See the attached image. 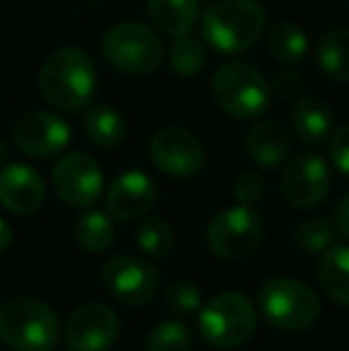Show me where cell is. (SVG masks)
Here are the masks:
<instances>
[{
  "instance_id": "1",
  "label": "cell",
  "mask_w": 349,
  "mask_h": 351,
  "mask_svg": "<svg viewBox=\"0 0 349 351\" xmlns=\"http://www.w3.org/2000/svg\"><path fill=\"white\" fill-rule=\"evenodd\" d=\"M98 72L91 56L82 48L65 46L53 51L38 72V91L48 106L62 112H80L93 101Z\"/></svg>"
},
{
  "instance_id": "2",
  "label": "cell",
  "mask_w": 349,
  "mask_h": 351,
  "mask_svg": "<svg viewBox=\"0 0 349 351\" xmlns=\"http://www.w3.org/2000/svg\"><path fill=\"white\" fill-rule=\"evenodd\" d=\"M201 32L218 53L239 56L263 36L265 12L256 0H220L206 10Z\"/></svg>"
},
{
  "instance_id": "3",
  "label": "cell",
  "mask_w": 349,
  "mask_h": 351,
  "mask_svg": "<svg viewBox=\"0 0 349 351\" xmlns=\"http://www.w3.org/2000/svg\"><path fill=\"white\" fill-rule=\"evenodd\" d=\"M58 337V315L43 301L14 296L0 306V342L12 351H53Z\"/></svg>"
},
{
  "instance_id": "4",
  "label": "cell",
  "mask_w": 349,
  "mask_h": 351,
  "mask_svg": "<svg viewBox=\"0 0 349 351\" xmlns=\"http://www.w3.org/2000/svg\"><path fill=\"white\" fill-rule=\"evenodd\" d=\"M220 110L234 120L261 117L270 106V84L249 62H228L213 77L210 84Z\"/></svg>"
},
{
  "instance_id": "5",
  "label": "cell",
  "mask_w": 349,
  "mask_h": 351,
  "mask_svg": "<svg viewBox=\"0 0 349 351\" xmlns=\"http://www.w3.org/2000/svg\"><path fill=\"white\" fill-rule=\"evenodd\" d=\"M101 53L108 65L125 74H151L163 62L165 48L151 27L139 22H122L106 32Z\"/></svg>"
},
{
  "instance_id": "6",
  "label": "cell",
  "mask_w": 349,
  "mask_h": 351,
  "mask_svg": "<svg viewBox=\"0 0 349 351\" xmlns=\"http://www.w3.org/2000/svg\"><path fill=\"white\" fill-rule=\"evenodd\" d=\"M258 306L268 323L287 332L309 330L321 315V301L309 285L292 278H273L258 291Z\"/></svg>"
},
{
  "instance_id": "7",
  "label": "cell",
  "mask_w": 349,
  "mask_h": 351,
  "mask_svg": "<svg viewBox=\"0 0 349 351\" xmlns=\"http://www.w3.org/2000/svg\"><path fill=\"white\" fill-rule=\"evenodd\" d=\"M256 330V311L239 291H225L201 308L199 335L215 349H234L249 342Z\"/></svg>"
},
{
  "instance_id": "8",
  "label": "cell",
  "mask_w": 349,
  "mask_h": 351,
  "mask_svg": "<svg viewBox=\"0 0 349 351\" xmlns=\"http://www.w3.org/2000/svg\"><path fill=\"white\" fill-rule=\"evenodd\" d=\"M263 220L252 206L228 208L213 217L206 232L208 249L223 261H239L252 256L263 241Z\"/></svg>"
},
{
  "instance_id": "9",
  "label": "cell",
  "mask_w": 349,
  "mask_h": 351,
  "mask_svg": "<svg viewBox=\"0 0 349 351\" xmlns=\"http://www.w3.org/2000/svg\"><path fill=\"white\" fill-rule=\"evenodd\" d=\"M151 162L158 167L163 175L186 180L204 170L206 153L196 134L182 127H165L156 132L149 143Z\"/></svg>"
},
{
  "instance_id": "10",
  "label": "cell",
  "mask_w": 349,
  "mask_h": 351,
  "mask_svg": "<svg viewBox=\"0 0 349 351\" xmlns=\"http://www.w3.org/2000/svg\"><path fill=\"white\" fill-rule=\"evenodd\" d=\"M53 189L72 208H88L103 189V170L88 153H67L53 165Z\"/></svg>"
},
{
  "instance_id": "11",
  "label": "cell",
  "mask_w": 349,
  "mask_h": 351,
  "mask_svg": "<svg viewBox=\"0 0 349 351\" xmlns=\"http://www.w3.org/2000/svg\"><path fill=\"white\" fill-rule=\"evenodd\" d=\"M101 282L110 296L127 306H144L156 296L158 270L149 261L117 256L110 258L101 270Z\"/></svg>"
},
{
  "instance_id": "12",
  "label": "cell",
  "mask_w": 349,
  "mask_h": 351,
  "mask_svg": "<svg viewBox=\"0 0 349 351\" xmlns=\"http://www.w3.org/2000/svg\"><path fill=\"white\" fill-rule=\"evenodd\" d=\"M282 196L294 208H313L330 191V170L318 153H299L289 160L280 182Z\"/></svg>"
},
{
  "instance_id": "13",
  "label": "cell",
  "mask_w": 349,
  "mask_h": 351,
  "mask_svg": "<svg viewBox=\"0 0 349 351\" xmlns=\"http://www.w3.org/2000/svg\"><path fill=\"white\" fill-rule=\"evenodd\" d=\"M120 335V320L106 304H84L67 318L65 342L70 351H108Z\"/></svg>"
},
{
  "instance_id": "14",
  "label": "cell",
  "mask_w": 349,
  "mask_h": 351,
  "mask_svg": "<svg viewBox=\"0 0 349 351\" xmlns=\"http://www.w3.org/2000/svg\"><path fill=\"white\" fill-rule=\"evenodd\" d=\"M72 141V130L60 115L48 110H32L14 125V143L32 158L58 156Z\"/></svg>"
},
{
  "instance_id": "15",
  "label": "cell",
  "mask_w": 349,
  "mask_h": 351,
  "mask_svg": "<svg viewBox=\"0 0 349 351\" xmlns=\"http://www.w3.org/2000/svg\"><path fill=\"white\" fill-rule=\"evenodd\" d=\"M156 196H158V189H156L154 180L141 170H130L122 172L110 184L106 194V206L110 217L130 222L146 215L156 204Z\"/></svg>"
},
{
  "instance_id": "16",
  "label": "cell",
  "mask_w": 349,
  "mask_h": 351,
  "mask_svg": "<svg viewBox=\"0 0 349 351\" xmlns=\"http://www.w3.org/2000/svg\"><path fill=\"white\" fill-rule=\"evenodd\" d=\"M46 199V184L34 167L24 162H10L0 170V204L14 215H29L41 208Z\"/></svg>"
},
{
  "instance_id": "17",
  "label": "cell",
  "mask_w": 349,
  "mask_h": 351,
  "mask_svg": "<svg viewBox=\"0 0 349 351\" xmlns=\"http://www.w3.org/2000/svg\"><path fill=\"white\" fill-rule=\"evenodd\" d=\"M247 153L252 156L254 162L261 167H278L287 160L289 151H292V141L289 134L280 122L263 120L256 122L252 130L247 132Z\"/></svg>"
},
{
  "instance_id": "18",
  "label": "cell",
  "mask_w": 349,
  "mask_h": 351,
  "mask_svg": "<svg viewBox=\"0 0 349 351\" xmlns=\"http://www.w3.org/2000/svg\"><path fill=\"white\" fill-rule=\"evenodd\" d=\"M294 134L304 143H323L333 132V108L323 98H299L292 108Z\"/></svg>"
},
{
  "instance_id": "19",
  "label": "cell",
  "mask_w": 349,
  "mask_h": 351,
  "mask_svg": "<svg viewBox=\"0 0 349 351\" xmlns=\"http://www.w3.org/2000/svg\"><path fill=\"white\" fill-rule=\"evenodd\" d=\"M149 17L168 36H184L199 19V0H149Z\"/></svg>"
},
{
  "instance_id": "20",
  "label": "cell",
  "mask_w": 349,
  "mask_h": 351,
  "mask_svg": "<svg viewBox=\"0 0 349 351\" xmlns=\"http://www.w3.org/2000/svg\"><path fill=\"white\" fill-rule=\"evenodd\" d=\"M318 282L328 299L340 306H349V246L326 249L318 263Z\"/></svg>"
},
{
  "instance_id": "21",
  "label": "cell",
  "mask_w": 349,
  "mask_h": 351,
  "mask_svg": "<svg viewBox=\"0 0 349 351\" xmlns=\"http://www.w3.org/2000/svg\"><path fill=\"white\" fill-rule=\"evenodd\" d=\"M84 132L93 146L110 151V148H117L125 141L127 125H125V117L117 110H112L108 106H98L86 112Z\"/></svg>"
},
{
  "instance_id": "22",
  "label": "cell",
  "mask_w": 349,
  "mask_h": 351,
  "mask_svg": "<svg viewBox=\"0 0 349 351\" xmlns=\"http://www.w3.org/2000/svg\"><path fill=\"white\" fill-rule=\"evenodd\" d=\"M268 53L280 62L299 65L309 53V36L299 24L280 22L268 34Z\"/></svg>"
},
{
  "instance_id": "23",
  "label": "cell",
  "mask_w": 349,
  "mask_h": 351,
  "mask_svg": "<svg viewBox=\"0 0 349 351\" xmlns=\"http://www.w3.org/2000/svg\"><path fill=\"white\" fill-rule=\"evenodd\" d=\"M318 65L333 82L349 84V29H335L321 38Z\"/></svg>"
},
{
  "instance_id": "24",
  "label": "cell",
  "mask_w": 349,
  "mask_h": 351,
  "mask_svg": "<svg viewBox=\"0 0 349 351\" xmlns=\"http://www.w3.org/2000/svg\"><path fill=\"white\" fill-rule=\"evenodd\" d=\"M75 237H77V241H80L82 249L91 251V254H101V251H106L112 246L115 227H112L110 217H108L106 213L86 210L77 217Z\"/></svg>"
},
{
  "instance_id": "25",
  "label": "cell",
  "mask_w": 349,
  "mask_h": 351,
  "mask_svg": "<svg viewBox=\"0 0 349 351\" xmlns=\"http://www.w3.org/2000/svg\"><path fill=\"white\" fill-rule=\"evenodd\" d=\"M136 244H139V249L144 251L149 258L160 261L173 251L175 232L165 217H160V215L146 217V220H141L139 227H136Z\"/></svg>"
},
{
  "instance_id": "26",
  "label": "cell",
  "mask_w": 349,
  "mask_h": 351,
  "mask_svg": "<svg viewBox=\"0 0 349 351\" xmlns=\"http://www.w3.org/2000/svg\"><path fill=\"white\" fill-rule=\"evenodd\" d=\"M168 60L173 72L180 77H194L204 70L206 65V51L194 36L184 34V36H175L173 46L168 51Z\"/></svg>"
},
{
  "instance_id": "27",
  "label": "cell",
  "mask_w": 349,
  "mask_h": 351,
  "mask_svg": "<svg viewBox=\"0 0 349 351\" xmlns=\"http://www.w3.org/2000/svg\"><path fill=\"white\" fill-rule=\"evenodd\" d=\"M191 347H194V335L182 320H165L156 325L146 342L149 351H191Z\"/></svg>"
},
{
  "instance_id": "28",
  "label": "cell",
  "mask_w": 349,
  "mask_h": 351,
  "mask_svg": "<svg viewBox=\"0 0 349 351\" xmlns=\"http://www.w3.org/2000/svg\"><path fill=\"white\" fill-rule=\"evenodd\" d=\"M294 244L304 251H326L335 241V227L323 217H311L294 227Z\"/></svg>"
},
{
  "instance_id": "29",
  "label": "cell",
  "mask_w": 349,
  "mask_h": 351,
  "mask_svg": "<svg viewBox=\"0 0 349 351\" xmlns=\"http://www.w3.org/2000/svg\"><path fill=\"white\" fill-rule=\"evenodd\" d=\"M165 306L175 313H194L201 306V294L191 282L175 280L165 287Z\"/></svg>"
},
{
  "instance_id": "30",
  "label": "cell",
  "mask_w": 349,
  "mask_h": 351,
  "mask_svg": "<svg viewBox=\"0 0 349 351\" xmlns=\"http://www.w3.org/2000/svg\"><path fill=\"white\" fill-rule=\"evenodd\" d=\"M304 91V79L302 74L292 70H282L273 77L270 82V96H275L278 101H297Z\"/></svg>"
},
{
  "instance_id": "31",
  "label": "cell",
  "mask_w": 349,
  "mask_h": 351,
  "mask_svg": "<svg viewBox=\"0 0 349 351\" xmlns=\"http://www.w3.org/2000/svg\"><path fill=\"white\" fill-rule=\"evenodd\" d=\"M263 191H265V184H263V177L258 172H242L234 182V196L242 206H254L263 199Z\"/></svg>"
},
{
  "instance_id": "32",
  "label": "cell",
  "mask_w": 349,
  "mask_h": 351,
  "mask_svg": "<svg viewBox=\"0 0 349 351\" xmlns=\"http://www.w3.org/2000/svg\"><path fill=\"white\" fill-rule=\"evenodd\" d=\"M328 153H330V160L342 175L349 177V125L340 127V130L333 134L330 146H328Z\"/></svg>"
},
{
  "instance_id": "33",
  "label": "cell",
  "mask_w": 349,
  "mask_h": 351,
  "mask_svg": "<svg viewBox=\"0 0 349 351\" xmlns=\"http://www.w3.org/2000/svg\"><path fill=\"white\" fill-rule=\"evenodd\" d=\"M335 227L342 237L349 239V194L340 201V206L335 210Z\"/></svg>"
},
{
  "instance_id": "34",
  "label": "cell",
  "mask_w": 349,
  "mask_h": 351,
  "mask_svg": "<svg viewBox=\"0 0 349 351\" xmlns=\"http://www.w3.org/2000/svg\"><path fill=\"white\" fill-rule=\"evenodd\" d=\"M10 244H12V230H10L8 222L0 217V254H3V251H8Z\"/></svg>"
}]
</instances>
